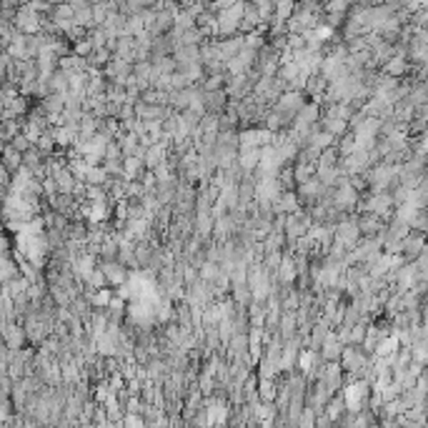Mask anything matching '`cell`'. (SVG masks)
I'll use <instances>...</instances> for the list:
<instances>
[{
  "mask_svg": "<svg viewBox=\"0 0 428 428\" xmlns=\"http://www.w3.org/2000/svg\"><path fill=\"white\" fill-rule=\"evenodd\" d=\"M406 70V63H403L401 58H393L391 63H388V73L391 75H398V73H403Z\"/></svg>",
  "mask_w": 428,
  "mask_h": 428,
  "instance_id": "6da1fadb",
  "label": "cell"
},
{
  "mask_svg": "<svg viewBox=\"0 0 428 428\" xmlns=\"http://www.w3.org/2000/svg\"><path fill=\"white\" fill-rule=\"evenodd\" d=\"M236 3H238V0H213V6H216L218 13H221V11H228V8H233Z\"/></svg>",
  "mask_w": 428,
  "mask_h": 428,
  "instance_id": "7a4b0ae2",
  "label": "cell"
},
{
  "mask_svg": "<svg viewBox=\"0 0 428 428\" xmlns=\"http://www.w3.org/2000/svg\"><path fill=\"white\" fill-rule=\"evenodd\" d=\"M93 303H95V306H106V303H108V293L106 291L98 293V296L93 298Z\"/></svg>",
  "mask_w": 428,
  "mask_h": 428,
  "instance_id": "3957f363",
  "label": "cell"
}]
</instances>
